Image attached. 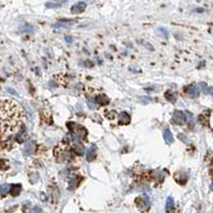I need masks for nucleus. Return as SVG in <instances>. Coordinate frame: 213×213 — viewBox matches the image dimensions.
Masks as SVG:
<instances>
[{"label": "nucleus", "instance_id": "obj_18", "mask_svg": "<svg viewBox=\"0 0 213 213\" xmlns=\"http://www.w3.org/2000/svg\"><path fill=\"white\" fill-rule=\"evenodd\" d=\"M186 118H188V124H189V126L191 128H193V126H194V122H195V120H194V115L192 114V113H190V112H188L186 111Z\"/></svg>", "mask_w": 213, "mask_h": 213}, {"label": "nucleus", "instance_id": "obj_29", "mask_svg": "<svg viewBox=\"0 0 213 213\" xmlns=\"http://www.w3.org/2000/svg\"><path fill=\"white\" fill-rule=\"evenodd\" d=\"M210 94H211V95L213 96V86H212V88H210Z\"/></svg>", "mask_w": 213, "mask_h": 213}, {"label": "nucleus", "instance_id": "obj_9", "mask_svg": "<svg viewBox=\"0 0 213 213\" xmlns=\"http://www.w3.org/2000/svg\"><path fill=\"white\" fill-rule=\"evenodd\" d=\"M118 122L120 125H128L130 122V115L126 113V112H122L118 115Z\"/></svg>", "mask_w": 213, "mask_h": 213}, {"label": "nucleus", "instance_id": "obj_14", "mask_svg": "<svg viewBox=\"0 0 213 213\" xmlns=\"http://www.w3.org/2000/svg\"><path fill=\"white\" fill-rule=\"evenodd\" d=\"M174 205H175V202H174L173 197H170V196L167 197V199H166V211H167V213L173 212Z\"/></svg>", "mask_w": 213, "mask_h": 213}, {"label": "nucleus", "instance_id": "obj_13", "mask_svg": "<svg viewBox=\"0 0 213 213\" xmlns=\"http://www.w3.org/2000/svg\"><path fill=\"white\" fill-rule=\"evenodd\" d=\"M26 134H27L26 128L24 127L18 133H17V134H16V141L18 142V143H22V142L25 141V138H26Z\"/></svg>", "mask_w": 213, "mask_h": 213}, {"label": "nucleus", "instance_id": "obj_17", "mask_svg": "<svg viewBox=\"0 0 213 213\" xmlns=\"http://www.w3.org/2000/svg\"><path fill=\"white\" fill-rule=\"evenodd\" d=\"M11 190V185L8 183H4L2 184V185L0 186V192H1V196L4 197V195L7 194V193H9Z\"/></svg>", "mask_w": 213, "mask_h": 213}, {"label": "nucleus", "instance_id": "obj_2", "mask_svg": "<svg viewBox=\"0 0 213 213\" xmlns=\"http://www.w3.org/2000/svg\"><path fill=\"white\" fill-rule=\"evenodd\" d=\"M67 127L69 128V130L74 132L75 134H77V136H79V138H84L86 136V130L81 126L76 125L74 122H67Z\"/></svg>", "mask_w": 213, "mask_h": 213}, {"label": "nucleus", "instance_id": "obj_11", "mask_svg": "<svg viewBox=\"0 0 213 213\" xmlns=\"http://www.w3.org/2000/svg\"><path fill=\"white\" fill-rule=\"evenodd\" d=\"M20 191H21L20 184H12V185H11V190H10V194L13 197H16L19 195Z\"/></svg>", "mask_w": 213, "mask_h": 213}, {"label": "nucleus", "instance_id": "obj_6", "mask_svg": "<svg viewBox=\"0 0 213 213\" xmlns=\"http://www.w3.org/2000/svg\"><path fill=\"white\" fill-rule=\"evenodd\" d=\"M33 152H34V143L32 141L27 142L24 147V156L25 157H29Z\"/></svg>", "mask_w": 213, "mask_h": 213}, {"label": "nucleus", "instance_id": "obj_16", "mask_svg": "<svg viewBox=\"0 0 213 213\" xmlns=\"http://www.w3.org/2000/svg\"><path fill=\"white\" fill-rule=\"evenodd\" d=\"M164 97H165V99H166V100L170 101V102H173V104L176 101L175 94H174L173 92H170V91H167V92L164 94Z\"/></svg>", "mask_w": 213, "mask_h": 213}, {"label": "nucleus", "instance_id": "obj_19", "mask_svg": "<svg viewBox=\"0 0 213 213\" xmlns=\"http://www.w3.org/2000/svg\"><path fill=\"white\" fill-rule=\"evenodd\" d=\"M20 31L21 32H32L33 31V27L30 26V25H25L24 27H21L20 28Z\"/></svg>", "mask_w": 213, "mask_h": 213}, {"label": "nucleus", "instance_id": "obj_10", "mask_svg": "<svg viewBox=\"0 0 213 213\" xmlns=\"http://www.w3.org/2000/svg\"><path fill=\"white\" fill-rule=\"evenodd\" d=\"M96 151H97L96 145H93V146H91L90 148H88V152H86V160H88V162L94 161V159L96 158Z\"/></svg>", "mask_w": 213, "mask_h": 213}, {"label": "nucleus", "instance_id": "obj_8", "mask_svg": "<svg viewBox=\"0 0 213 213\" xmlns=\"http://www.w3.org/2000/svg\"><path fill=\"white\" fill-rule=\"evenodd\" d=\"M95 101L99 104L106 106V104H108L110 102V99L106 94H98V95L95 97Z\"/></svg>", "mask_w": 213, "mask_h": 213}, {"label": "nucleus", "instance_id": "obj_27", "mask_svg": "<svg viewBox=\"0 0 213 213\" xmlns=\"http://www.w3.org/2000/svg\"><path fill=\"white\" fill-rule=\"evenodd\" d=\"M8 91H9V92H11V93H13V95H17V93H16L15 91L12 90V88H8Z\"/></svg>", "mask_w": 213, "mask_h": 213}, {"label": "nucleus", "instance_id": "obj_26", "mask_svg": "<svg viewBox=\"0 0 213 213\" xmlns=\"http://www.w3.org/2000/svg\"><path fill=\"white\" fill-rule=\"evenodd\" d=\"M106 115L108 116V118H110V120H111V118H113V117L115 116V112L112 111L111 113H110V114H109V113H106Z\"/></svg>", "mask_w": 213, "mask_h": 213}, {"label": "nucleus", "instance_id": "obj_7", "mask_svg": "<svg viewBox=\"0 0 213 213\" xmlns=\"http://www.w3.org/2000/svg\"><path fill=\"white\" fill-rule=\"evenodd\" d=\"M135 204L141 210L145 209V207H148L149 205V200H148V197L145 196V197H138V199H135Z\"/></svg>", "mask_w": 213, "mask_h": 213}, {"label": "nucleus", "instance_id": "obj_23", "mask_svg": "<svg viewBox=\"0 0 213 213\" xmlns=\"http://www.w3.org/2000/svg\"><path fill=\"white\" fill-rule=\"evenodd\" d=\"M32 213H42V209H41L38 206H35V207L32 209Z\"/></svg>", "mask_w": 213, "mask_h": 213}, {"label": "nucleus", "instance_id": "obj_30", "mask_svg": "<svg viewBox=\"0 0 213 213\" xmlns=\"http://www.w3.org/2000/svg\"><path fill=\"white\" fill-rule=\"evenodd\" d=\"M210 189H211V191H213V181H212V183H211V185H210Z\"/></svg>", "mask_w": 213, "mask_h": 213}, {"label": "nucleus", "instance_id": "obj_22", "mask_svg": "<svg viewBox=\"0 0 213 213\" xmlns=\"http://www.w3.org/2000/svg\"><path fill=\"white\" fill-rule=\"evenodd\" d=\"M77 182H76V179H72V180L69 181V189L70 190H74L75 188H77Z\"/></svg>", "mask_w": 213, "mask_h": 213}, {"label": "nucleus", "instance_id": "obj_24", "mask_svg": "<svg viewBox=\"0 0 213 213\" xmlns=\"http://www.w3.org/2000/svg\"><path fill=\"white\" fill-rule=\"evenodd\" d=\"M61 3H46V7L47 8H54V7H58V5H60Z\"/></svg>", "mask_w": 213, "mask_h": 213}, {"label": "nucleus", "instance_id": "obj_1", "mask_svg": "<svg viewBox=\"0 0 213 213\" xmlns=\"http://www.w3.org/2000/svg\"><path fill=\"white\" fill-rule=\"evenodd\" d=\"M24 116L18 104L5 99L1 104V150H10L13 147L11 136L17 134L24 128Z\"/></svg>", "mask_w": 213, "mask_h": 213}, {"label": "nucleus", "instance_id": "obj_20", "mask_svg": "<svg viewBox=\"0 0 213 213\" xmlns=\"http://www.w3.org/2000/svg\"><path fill=\"white\" fill-rule=\"evenodd\" d=\"M199 88L202 91V92H204V93H210V88H208L207 84L204 83V82H201L199 84Z\"/></svg>", "mask_w": 213, "mask_h": 213}, {"label": "nucleus", "instance_id": "obj_25", "mask_svg": "<svg viewBox=\"0 0 213 213\" xmlns=\"http://www.w3.org/2000/svg\"><path fill=\"white\" fill-rule=\"evenodd\" d=\"M140 100L143 101L142 104H147L148 101H150V98H149V97H143V98H140Z\"/></svg>", "mask_w": 213, "mask_h": 213}, {"label": "nucleus", "instance_id": "obj_28", "mask_svg": "<svg viewBox=\"0 0 213 213\" xmlns=\"http://www.w3.org/2000/svg\"><path fill=\"white\" fill-rule=\"evenodd\" d=\"M65 40H66L67 42L70 43V42H72V37H70V36H66V37H65Z\"/></svg>", "mask_w": 213, "mask_h": 213}, {"label": "nucleus", "instance_id": "obj_3", "mask_svg": "<svg viewBox=\"0 0 213 213\" xmlns=\"http://www.w3.org/2000/svg\"><path fill=\"white\" fill-rule=\"evenodd\" d=\"M185 115L182 111H179V110H176L174 112L173 114V122H175L176 125H179V126H182L184 125V122H185Z\"/></svg>", "mask_w": 213, "mask_h": 213}, {"label": "nucleus", "instance_id": "obj_12", "mask_svg": "<svg viewBox=\"0 0 213 213\" xmlns=\"http://www.w3.org/2000/svg\"><path fill=\"white\" fill-rule=\"evenodd\" d=\"M163 138H164V141L166 142L167 144L173 143L174 138H173V134L170 132V129H165L164 132H163Z\"/></svg>", "mask_w": 213, "mask_h": 213}, {"label": "nucleus", "instance_id": "obj_4", "mask_svg": "<svg viewBox=\"0 0 213 213\" xmlns=\"http://www.w3.org/2000/svg\"><path fill=\"white\" fill-rule=\"evenodd\" d=\"M185 93H186V95L192 97V98H195V97H197L200 93L199 85H196V84L190 85V86L185 88Z\"/></svg>", "mask_w": 213, "mask_h": 213}, {"label": "nucleus", "instance_id": "obj_15", "mask_svg": "<svg viewBox=\"0 0 213 213\" xmlns=\"http://www.w3.org/2000/svg\"><path fill=\"white\" fill-rule=\"evenodd\" d=\"M72 24H74V21H72V20H61V21H59L58 24L53 25V27H54V28H59V27H68V26H72Z\"/></svg>", "mask_w": 213, "mask_h": 213}, {"label": "nucleus", "instance_id": "obj_21", "mask_svg": "<svg viewBox=\"0 0 213 213\" xmlns=\"http://www.w3.org/2000/svg\"><path fill=\"white\" fill-rule=\"evenodd\" d=\"M178 138L180 140L182 143H184V144H188L189 143V138H188V136H185L184 134H182V133H179L178 134Z\"/></svg>", "mask_w": 213, "mask_h": 213}, {"label": "nucleus", "instance_id": "obj_5", "mask_svg": "<svg viewBox=\"0 0 213 213\" xmlns=\"http://www.w3.org/2000/svg\"><path fill=\"white\" fill-rule=\"evenodd\" d=\"M86 9V3L83 2V1H79V2L75 3L70 8V11H72V14H80L84 12V10Z\"/></svg>", "mask_w": 213, "mask_h": 213}]
</instances>
